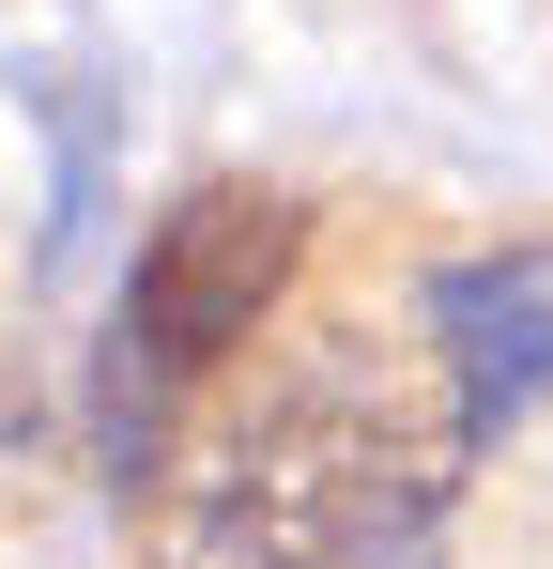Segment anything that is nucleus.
Listing matches in <instances>:
<instances>
[{"instance_id":"nucleus-3","label":"nucleus","mask_w":553,"mask_h":569,"mask_svg":"<svg viewBox=\"0 0 553 569\" xmlns=\"http://www.w3.org/2000/svg\"><path fill=\"white\" fill-rule=\"evenodd\" d=\"M400 323H415V355L446 370L476 462L553 400V247H539V231H507V247H446L431 278L400 292Z\"/></svg>"},{"instance_id":"nucleus-4","label":"nucleus","mask_w":553,"mask_h":569,"mask_svg":"<svg viewBox=\"0 0 553 569\" xmlns=\"http://www.w3.org/2000/svg\"><path fill=\"white\" fill-rule=\"evenodd\" d=\"M47 477H62V385H47V355H31V323L0 308V539L47 508Z\"/></svg>"},{"instance_id":"nucleus-1","label":"nucleus","mask_w":553,"mask_h":569,"mask_svg":"<svg viewBox=\"0 0 553 569\" xmlns=\"http://www.w3.org/2000/svg\"><path fill=\"white\" fill-rule=\"evenodd\" d=\"M461 477H476V431L446 370L415 355V323L308 308L139 477L154 508L139 569H446Z\"/></svg>"},{"instance_id":"nucleus-2","label":"nucleus","mask_w":553,"mask_h":569,"mask_svg":"<svg viewBox=\"0 0 553 569\" xmlns=\"http://www.w3.org/2000/svg\"><path fill=\"white\" fill-rule=\"evenodd\" d=\"M292 262H308V216L276 186H184L139 231L123 308H108V355H92V447H108V477H154L170 431L276 339Z\"/></svg>"}]
</instances>
